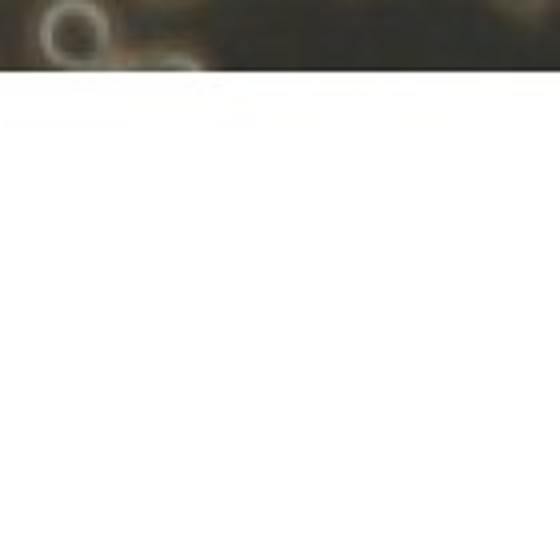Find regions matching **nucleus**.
I'll use <instances>...</instances> for the list:
<instances>
[{"instance_id":"obj_1","label":"nucleus","mask_w":560,"mask_h":560,"mask_svg":"<svg viewBox=\"0 0 560 560\" xmlns=\"http://www.w3.org/2000/svg\"><path fill=\"white\" fill-rule=\"evenodd\" d=\"M36 45L52 69H105L113 57V21L96 0H52L40 12Z\"/></svg>"},{"instance_id":"obj_2","label":"nucleus","mask_w":560,"mask_h":560,"mask_svg":"<svg viewBox=\"0 0 560 560\" xmlns=\"http://www.w3.org/2000/svg\"><path fill=\"white\" fill-rule=\"evenodd\" d=\"M509 4H537V0H509Z\"/></svg>"}]
</instances>
